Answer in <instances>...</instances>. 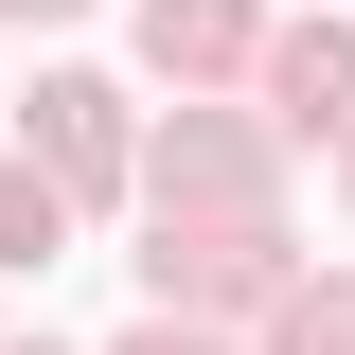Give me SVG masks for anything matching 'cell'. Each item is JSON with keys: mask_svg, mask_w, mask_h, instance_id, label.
Instances as JSON below:
<instances>
[{"mask_svg": "<svg viewBox=\"0 0 355 355\" xmlns=\"http://www.w3.org/2000/svg\"><path fill=\"white\" fill-rule=\"evenodd\" d=\"M266 89H284V125H355V36H284Z\"/></svg>", "mask_w": 355, "mask_h": 355, "instance_id": "3957f363", "label": "cell"}, {"mask_svg": "<svg viewBox=\"0 0 355 355\" xmlns=\"http://www.w3.org/2000/svg\"><path fill=\"white\" fill-rule=\"evenodd\" d=\"M142 53L160 71H231L249 53V0H142Z\"/></svg>", "mask_w": 355, "mask_h": 355, "instance_id": "7a4b0ae2", "label": "cell"}, {"mask_svg": "<svg viewBox=\"0 0 355 355\" xmlns=\"http://www.w3.org/2000/svg\"><path fill=\"white\" fill-rule=\"evenodd\" d=\"M0 18H71V0H0Z\"/></svg>", "mask_w": 355, "mask_h": 355, "instance_id": "8992f818", "label": "cell"}, {"mask_svg": "<svg viewBox=\"0 0 355 355\" xmlns=\"http://www.w3.org/2000/svg\"><path fill=\"white\" fill-rule=\"evenodd\" d=\"M284 355H355V284H320V302H284Z\"/></svg>", "mask_w": 355, "mask_h": 355, "instance_id": "5b68a950", "label": "cell"}, {"mask_svg": "<svg viewBox=\"0 0 355 355\" xmlns=\"http://www.w3.org/2000/svg\"><path fill=\"white\" fill-rule=\"evenodd\" d=\"M36 142H53V178H71V196H107V178H125V125H107V89H89V71L36 89Z\"/></svg>", "mask_w": 355, "mask_h": 355, "instance_id": "6da1fadb", "label": "cell"}, {"mask_svg": "<svg viewBox=\"0 0 355 355\" xmlns=\"http://www.w3.org/2000/svg\"><path fill=\"white\" fill-rule=\"evenodd\" d=\"M53 231H71V196L18 160V178H0V266H53Z\"/></svg>", "mask_w": 355, "mask_h": 355, "instance_id": "277c9868", "label": "cell"}]
</instances>
